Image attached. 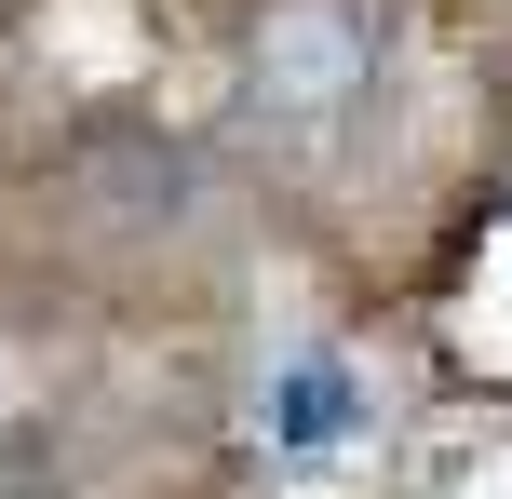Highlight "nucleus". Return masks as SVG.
Instances as JSON below:
<instances>
[{"label":"nucleus","mask_w":512,"mask_h":499,"mask_svg":"<svg viewBox=\"0 0 512 499\" xmlns=\"http://www.w3.org/2000/svg\"><path fill=\"white\" fill-rule=\"evenodd\" d=\"M256 419H270V446H283V459H337V446L364 432V365H351V351H324V338L283 351L270 392H256Z\"/></svg>","instance_id":"obj_1"},{"label":"nucleus","mask_w":512,"mask_h":499,"mask_svg":"<svg viewBox=\"0 0 512 499\" xmlns=\"http://www.w3.org/2000/svg\"><path fill=\"white\" fill-rule=\"evenodd\" d=\"M14 499H68V486H14Z\"/></svg>","instance_id":"obj_2"}]
</instances>
